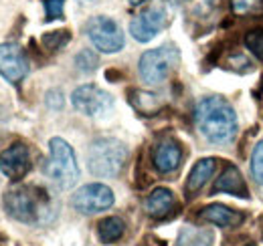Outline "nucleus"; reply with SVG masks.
I'll list each match as a JSON object with an SVG mask.
<instances>
[{"label":"nucleus","instance_id":"19","mask_svg":"<svg viewBox=\"0 0 263 246\" xmlns=\"http://www.w3.org/2000/svg\"><path fill=\"white\" fill-rule=\"evenodd\" d=\"M124 232H126V224H124V220L118 218V216L103 218L98 224L99 238H101V242H107V244L118 242V240L124 236Z\"/></svg>","mask_w":263,"mask_h":246},{"label":"nucleus","instance_id":"25","mask_svg":"<svg viewBox=\"0 0 263 246\" xmlns=\"http://www.w3.org/2000/svg\"><path fill=\"white\" fill-rule=\"evenodd\" d=\"M63 4L65 0H45V8H47V20H55L63 16Z\"/></svg>","mask_w":263,"mask_h":246},{"label":"nucleus","instance_id":"7","mask_svg":"<svg viewBox=\"0 0 263 246\" xmlns=\"http://www.w3.org/2000/svg\"><path fill=\"white\" fill-rule=\"evenodd\" d=\"M73 107L87 117H103L114 109V99L98 85H81L71 95Z\"/></svg>","mask_w":263,"mask_h":246},{"label":"nucleus","instance_id":"29","mask_svg":"<svg viewBox=\"0 0 263 246\" xmlns=\"http://www.w3.org/2000/svg\"><path fill=\"white\" fill-rule=\"evenodd\" d=\"M247 246H253V244H247Z\"/></svg>","mask_w":263,"mask_h":246},{"label":"nucleus","instance_id":"3","mask_svg":"<svg viewBox=\"0 0 263 246\" xmlns=\"http://www.w3.org/2000/svg\"><path fill=\"white\" fill-rule=\"evenodd\" d=\"M126 157L128 150L120 139L99 137L87 150V166L98 178H116L122 172Z\"/></svg>","mask_w":263,"mask_h":246},{"label":"nucleus","instance_id":"14","mask_svg":"<svg viewBox=\"0 0 263 246\" xmlns=\"http://www.w3.org/2000/svg\"><path fill=\"white\" fill-rule=\"evenodd\" d=\"M215 192L233 194V196H239V198H249L245 180H243L241 172H239L233 163H227V166H225L223 174L219 176V180H217V184H215Z\"/></svg>","mask_w":263,"mask_h":246},{"label":"nucleus","instance_id":"27","mask_svg":"<svg viewBox=\"0 0 263 246\" xmlns=\"http://www.w3.org/2000/svg\"><path fill=\"white\" fill-rule=\"evenodd\" d=\"M146 0H130V4H134V6H138V4H144Z\"/></svg>","mask_w":263,"mask_h":246},{"label":"nucleus","instance_id":"8","mask_svg":"<svg viewBox=\"0 0 263 246\" xmlns=\"http://www.w3.org/2000/svg\"><path fill=\"white\" fill-rule=\"evenodd\" d=\"M71 204L81 214H99L114 206V192L103 184H87L73 194Z\"/></svg>","mask_w":263,"mask_h":246},{"label":"nucleus","instance_id":"6","mask_svg":"<svg viewBox=\"0 0 263 246\" xmlns=\"http://www.w3.org/2000/svg\"><path fill=\"white\" fill-rule=\"evenodd\" d=\"M87 36L101 53H118L124 49V32L120 25L109 16H93L87 27Z\"/></svg>","mask_w":263,"mask_h":246},{"label":"nucleus","instance_id":"17","mask_svg":"<svg viewBox=\"0 0 263 246\" xmlns=\"http://www.w3.org/2000/svg\"><path fill=\"white\" fill-rule=\"evenodd\" d=\"M130 101L136 107V111H140L142 115H156V111L162 109V99H160V95H154V93L132 89Z\"/></svg>","mask_w":263,"mask_h":246},{"label":"nucleus","instance_id":"24","mask_svg":"<svg viewBox=\"0 0 263 246\" xmlns=\"http://www.w3.org/2000/svg\"><path fill=\"white\" fill-rule=\"evenodd\" d=\"M75 65H77V69L79 71H93L96 67H98V57H96V53H91L89 49H85V51H81L77 57H75Z\"/></svg>","mask_w":263,"mask_h":246},{"label":"nucleus","instance_id":"5","mask_svg":"<svg viewBox=\"0 0 263 246\" xmlns=\"http://www.w3.org/2000/svg\"><path fill=\"white\" fill-rule=\"evenodd\" d=\"M180 63V51L174 45H162L158 49L146 51L140 59V77L148 85H160Z\"/></svg>","mask_w":263,"mask_h":246},{"label":"nucleus","instance_id":"11","mask_svg":"<svg viewBox=\"0 0 263 246\" xmlns=\"http://www.w3.org/2000/svg\"><path fill=\"white\" fill-rule=\"evenodd\" d=\"M166 23H168V16L162 8H150V10L140 12L132 20L130 32L138 43H148L164 29Z\"/></svg>","mask_w":263,"mask_h":246},{"label":"nucleus","instance_id":"26","mask_svg":"<svg viewBox=\"0 0 263 246\" xmlns=\"http://www.w3.org/2000/svg\"><path fill=\"white\" fill-rule=\"evenodd\" d=\"M47 105H49L51 109H61V107H63V93L59 91V89L49 91L47 93Z\"/></svg>","mask_w":263,"mask_h":246},{"label":"nucleus","instance_id":"10","mask_svg":"<svg viewBox=\"0 0 263 246\" xmlns=\"http://www.w3.org/2000/svg\"><path fill=\"white\" fill-rule=\"evenodd\" d=\"M31 170V152L25 144H12L0 154V172L12 182L23 180Z\"/></svg>","mask_w":263,"mask_h":246},{"label":"nucleus","instance_id":"20","mask_svg":"<svg viewBox=\"0 0 263 246\" xmlns=\"http://www.w3.org/2000/svg\"><path fill=\"white\" fill-rule=\"evenodd\" d=\"M71 40V32L69 31H53V32H45L41 43L47 51L55 53V51H61L67 43Z\"/></svg>","mask_w":263,"mask_h":246},{"label":"nucleus","instance_id":"13","mask_svg":"<svg viewBox=\"0 0 263 246\" xmlns=\"http://www.w3.org/2000/svg\"><path fill=\"white\" fill-rule=\"evenodd\" d=\"M176 206V200H174V194L166 188H156L144 202V208H146V214L154 220H164L172 214Z\"/></svg>","mask_w":263,"mask_h":246},{"label":"nucleus","instance_id":"22","mask_svg":"<svg viewBox=\"0 0 263 246\" xmlns=\"http://www.w3.org/2000/svg\"><path fill=\"white\" fill-rule=\"evenodd\" d=\"M245 45H247V49H249L259 61H263V29H255V31L247 32Z\"/></svg>","mask_w":263,"mask_h":246},{"label":"nucleus","instance_id":"28","mask_svg":"<svg viewBox=\"0 0 263 246\" xmlns=\"http://www.w3.org/2000/svg\"><path fill=\"white\" fill-rule=\"evenodd\" d=\"M170 2H172V4H176V6H178V4H184V2H186V0H170Z\"/></svg>","mask_w":263,"mask_h":246},{"label":"nucleus","instance_id":"23","mask_svg":"<svg viewBox=\"0 0 263 246\" xmlns=\"http://www.w3.org/2000/svg\"><path fill=\"white\" fill-rule=\"evenodd\" d=\"M251 176L257 184L263 186V141H259L253 150V157H251Z\"/></svg>","mask_w":263,"mask_h":246},{"label":"nucleus","instance_id":"18","mask_svg":"<svg viewBox=\"0 0 263 246\" xmlns=\"http://www.w3.org/2000/svg\"><path fill=\"white\" fill-rule=\"evenodd\" d=\"M176 246H213V232L206 228L184 226L178 234Z\"/></svg>","mask_w":263,"mask_h":246},{"label":"nucleus","instance_id":"1","mask_svg":"<svg viewBox=\"0 0 263 246\" xmlns=\"http://www.w3.org/2000/svg\"><path fill=\"white\" fill-rule=\"evenodd\" d=\"M200 135L211 144H227L237 135V115L223 97H206L195 109Z\"/></svg>","mask_w":263,"mask_h":246},{"label":"nucleus","instance_id":"9","mask_svg":"<svg viewBox=\"0 0 263 246\" xmlns=\"http://www.w3.org/2000/svg\"><path fill=\"white\" fill-rule=\"evenodd\" d=\"M0 75L12 85H18L29 75V59L18 45L14 43L0 45Z\"/></svg>","mask_w":263,"mask_h":246},{"label":"nucleus","instance_id":"21","mask_svg":"<svg viewBox=\"0 0 263 246\" xmlns=\"http://www.w3.org/2000/svg\"><path fill=\"white\" fill-rule=\"evenodd\" d=\"M231 8L237 16L263 14V0H231Z\"/></svg>","mask_w":263,"mask_h":246},{"label":"nucleus","instance_id":"15","mask_svg":"<svg viewBox=\"0 0 263 246\" xmlns=\"http://www.w3.org/2000/svg\"><path fill=\"white\" fill-rule=\"evenodd\" d=\"M198 218L204 220V222H211V224H215V226H221V228L239 226V224L243 222V214L231 210V208L223 206V204H211V206L202 208Z\"/></svg>","mask_w":263,"mask_h":246},{"label":"nucleus","instance_id":"2","mask_svg":"<svg viewBox=\"0 0 263 246\" xmlns=\"http://www.w3.org/2000/svg\"><path fill=\"white\" fill-rule=\"evenodd\" d=\"M6 214L25 224H39L49 210V196L34 186H16L4 194Z\"/></svg>","mask_w":263,"mask_h":246},{"label":"nucleus","instance_id":"4","mask_svg":"<svg viewBox=\"0 0 263 246\" xmlns=\"http://www.w3.org/2000/svg\"><path fill=\"white\" fill-rule=\"evenodd\" d=\"M47 176L51 182L61 188L69 190L79 180V166L71 146L61 137H53L49 141V161H47Z\"/></svg>","mask_w":263,"mask_h":246},{"label":"nucleus","instance_id":"16","mask_svg":"<svg viewBox=\"0 0 263 246\" xmlns=\"http://www.w3.org/2000/svg\"><path fill=\"white\" fill-rule=\"evenodd\" d=\"M215 168H217V161H215L213 157H202V159H198L197 163L193 166L191 174H189V180H186V194H189V196L197 194L198 190L209 182V178L213 176Z\"/></svg>","mask_w":263,"mask_h":246},{"label":"nucleus","instance_id":"12","mask_svg":"<svg viewBox=\"0 0 263 246\" xmlns=\"http://www.w3.org/2000/svg\"><path fill=\"white\" fill-rule=\"evenodd\" d=\"M152 161L158 174H172L180 168L182 161V148L176 139L166 137L162 141H158L154 146V154H152Z\"/></svg>","mask_w":263,"mask_h":246}]
</instances>
